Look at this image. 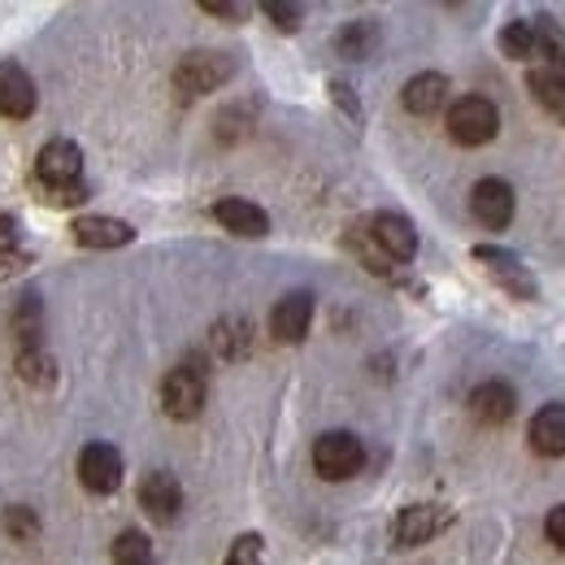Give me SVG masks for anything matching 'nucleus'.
<instances>
[{"label": "nucleus", "mask_w": 565, "mask_h": 565, "mask_svg": "<svg viewBox=\"0 0 565 565\" xmlns=\"http://www.w3.org/2000/svg\"><path fill=\"white\" fill-rule=\"evenodd\" d=\"M500 131V109H495L488 96H461L452 100L448 109V136L466 148H483L495 140Z\"/></svg>", "instance_id": "f257e3e1"}, {"label": "nucleus", "mask_w": 565, "mask_h": 565, "mask_svg": "<svg viewBox=\"0 0 565 565\" xmlns=\"http://www.w3.org/2000/svg\"><path fill=\"white\" fill-rule=\"evenodd\" d=\"M205 396H210V383H205V370H196V365H179V370H170L166 383H161V405H166V414H170L174 423L201 418Z\"/></svg>", "instance_id": "f03ea898"}, {"label": "nucleus", "mask_w": 565, "mask_h": 565, "mask_svg": "<svg viewBox=\"0 0 565 565\" xmlns=\"http://www.w3.org/2000/svg\"><path fill=\"white\" fill-rule=\"evenodd\" d=\"M361 466H365V448H361V439H356L353 430H327V435H318V444H313V470L322 479H331V483L353 479Z\"/></svg>", "instance_id": "7ed1b4c3"}, {"label": "nucleus", "mask_w": 565, "mask_h": 565, "mask_svg": "<svg viewBox=\"0 0 565 565\" xmlns=\"http://www.w3.org/2000/svg\"><path fill=\"white\" fill-rule=\"evenodd\" d=\"M235 74V62L226 53H213V49H196L188 53L179 66H174V87L183 96H205V92H217L222 83H231Z\"/></svg>", "instance_id": "20e7f679"}, {"label": "nucleus", "mask_w": 565, "mask_h": 565, "mask_svg": "<svg viewBox=\"0 0 565 565\" xmlns=\"http://www.w3.org/2000/svg\"><path fill=\"white\" fill-rule=\"evenodd\" d=\"M78 483L96 495L118 492V488H122V452H118L114 444H105V439L87 444V448L78 452Z\"/></svg>", "instance_id": "39448f33"}, {"label": "nucleus", "mask_w": 565, "mask_h": 565, "mask_svg": "<svg viewBox=\"0 0 565 565\" xmlns=\"http://www.w3.org/2000/svg\"><path fill=\"white\" fill-rule=\"evenodd\" d=\"M365 235H370V244H374L387 262H414V257H418V231H414V222L401 217V213H374V217L365 222Z\"/></svg>", "instance_id": "423d86ee"}, {"label": "nucleus", "mask_w": 565, "mask_h": 565, "mask_svg": "<svg viewBox=\"0 0 565 565\" xmlns=\"http://www.w3.org/2000/svg\"><path fill=\"white\" fill-rule=\"evenodd\" d=\"M35 174L49 192H62V188H78L83 183V152L74 140H49L35 157Z\"/></svg>", "instance_id": "0eeeda50"}, {"label": "nucleus", "mask_w": 565, "mask_h": 565, "mask_svg": "<svg viewBox=\"0 0 565 565\" xmlns=\"http://www.w3.org/2000/svg\"><path fill=\"white\" fill-rule=\"evenodd\" d=\"M475 262L492 275L509 296H518V300H535L540 296V287L531 279V270L522 266V257L518 253H509V248H495V244H479L475 248Z\"/></svg>", "instance_id": "6e6552de"}, {"label": "nucleus", "mask_w": 565, "mask_h": 565, "mask_svg": "<svg viewBox=\"0 0 565 565\" xmlns=\"http://www.w3.org/2000/svg\"><path fill=\"white\" fill-rule=\"evenodd\" d=\"M448 526H452V509H448V504H409V509L396 513L392 535H396L401 548H418V544L435 540V535L448 531Z\"/></svg>", "instance_id": "1a4fd4ad"}, {"label": "nucleus", "mask_w": 565, "mask_h": 565, "mask_svg": "<svg viewBox=\"0 0 565 565\" xmlns=\"http://www.w3.org/2000/svg\"><path fill=\"white\" fill-rule=\"evenodd\" d=\"M313 322V296L309 291H287L279 305L270 309V335L279 344H300Z\"/></svg>", "instance_id": "9d476101"}, {"label": "nucleus", "mask_w": 565, "mask_h": 565, "mask_svg": "<svg viewBox=\"0 0 565 565\" xmlns=\"http://www.w3.org/2000/svg\"><path fill=\"white\" fill-rule=\"evenodd\" d=\"M470 210L488 231H504L513 222V188L504 179H479L470 192Z\"/></svg>", "instance_id": "9b49d317"}, {"label": "nucleus", "mask_w": 565, "mask_h": 565, "mask_svg": "<svg viewBox=\"0 0 565 565\" xmlns=\"http://www.w3.org/2000/svg\"><path fill=\"white\" fill-rule=\"evenodd\" d=\"M140 504L148 518H157V522H174L179 509H183V488H179V479H174L170 470H152V475H143Z\"/></svg>", "instance_id": "f8f14e48"}, {"label": "nucleus", "mask_w": 565, "mask_h": 565, "mask_svg": "<svg viewBox=\"0 0 565 565\" xmlns=\"http://www.w3.org/2000/svg\"><path fill=\"white\" fill-rule=\"evenodd\" d=\"M74 239L83 248H127L136 239V226L122 222V217H105V213H87L71 226Z\"/></svg>", "instance_id": "ddd939ff"}, {"label": "nucleus", "mask_w": 565, "mask_h": 565, "mask_svg": "<svg viewBox=\"0 0 565 565\" xmlns=\"http://www.w3.org/2000/svg\"><path fill=\"white\" fill-rule=\"evenodd\" d=\"M213 217H217V226H226L231 235H244V239H262L270 231V213L262 205H253V201H239V196L217 201Z\"/></svg>", "instance_id": "4468645a"}, {"label": "nucleus", "mask_w": 565, "mask_h": 565, "mask_svg": "<svg viewBox=\"0 0 565 565\" xmlns=\"http://www.w3.org/2000/svg\"><path fill=\"white\" fill-rule=\"evenodd\" d=\"M0 114L4 118H31L35 114V78L18 62L0 66Z\"/></svg>", "instance_id": "2eb2a0df"}, {"label": "nucleus", "mask_w": 565, "mask_h": 565, "mask_svg": "<svg viewBox=\"0 0 565 565\" xmlns=\"http://www.w3.org/2000/svg\"><path fill=\"white\" fill-rule=\"evenodd\" d=\"M448 74L439 71H423L414 74L409 83H405V92H401V100H405V109L409 114H418V118H430V114H439L444 105H448Z\"/></svg>", "instance_id": "dca6fc26"}, {"label": "nucleus", "mask_w": 565, "mask_h": 565, "mask_svg": "<svg viewBox=\"0 0 565 565\" xmlns=\"http://www.w3.org/2000/svg\"><path fill=\"white\" fill-rule=\"evenodd\" d=\"M513 409H518V396H513V387H509V383H500V379L479 383V387L470 392V414H475L479 423H488V426L509 423V418H513Z\"/></svg>", "instance_id": "f3484780"}, {"label": "nucleus", "mask_w": 565, "mask_h": 565, "mask_svg": "<svg viewBox=\"0 0 565 565\" xmlns=\"http://www.w3.org/2000/svg\"><path fill=\"white\" fill-rule=\"evenodd\" d=\"M526 439H531V448L540 457H565V405H544L531 418Z\"/></svg>", "instance_id": "a211bd4d"}, {"label": "nucleus", "mask_w": 565, "mask_h": 565, "mask_svg": "<svg viewBox=\"0 0 565 565\" xmlns=\"http://www.w3.org/2000/svg\"><path fill=\"white\" fill-rule=\"evenodd\" d=\"M9 327H13V340L22 349H44V305H40V296H22Z\"/></svg>", "instance_id": "6ab92c4d"}, {"label": "nucleus", "mask_w": 565, "mask_h": 565, "mask_svg": "<svg viewBox=\"0 0 565 565\" xmlns=\"http://www.w3.org/2000/svg\"><path fill=\"white\" fill-rule=\"evenodd\" d=\"M335 49H340V57H349V62L370 57V53L379 49V22H374V18H356V22H349V26L335 35Z\"/></svg>", "instance_id": "aec40b11"}, {"label": "nucleus", "mask_w": 565, "mask_h": 565, "mask_svg": "<svg viewBox=\"0 0 565 565\" xmlns=\"http://www.w3.org/2000/svg\"><path fill=\"white\" fill-rule=\"evenodd\" d=\"M500 53H504V57H513V62H531V57H540L535 26H531V22H522V18L504 22V31H500Z\"/></svg>", "instance_id": "412c9836"}, {"label": "nucleus", "mask_w": 565, "mask_h": 565, "mask_svg": "<svg viewBox=\"0 0 565 565\" xmlns=\"http://www.w3.org/2000/svg\"><path fill=\"white\" fill-rule=\"evenodd\" d=\"M18 379L31 387H53L57 383V361L44 349H18Z\"/></svg>", "instance_id": "4be33fe9"}, {"label": "nucleus", "mask_w": 565, "mask_h": 565, "mask_svg": "<svg viewBox=\"0 0 565 565\" xmlns=\"http://www.w3.org/2000/svg\"><path fill=\"white\" fill-rule=\"evenodd\" d=\"M526 83H531L535 100H540V105H544L553 118H562V122H565V87H562V78L548 71V66H535Z\"/></svg>", "instance_id": "5701e85b"}, {"label": "nucleus", "mask_w": 565, "mask_h": 565, "mask_svg": "<svg viewBox=\"0 0 565 565\" xmlns=\"http://www.w3.org/2000/svg\"><path fill=\"white\" fill-rule=\"evenodd\" d=\"M152 540L143 531H122L114 540V565H152Z\"/></svg>", "instance_id": "b1692460"}, {"label": "nucleus", "mask_w": 565, "mask_h": 565, "mask_svg": "<svg viewBox=\"0 0 565 565\" xmlns=\"http://www.w3.org/2000/svg\"><path fill=\"white\" fill-rule=\"evenodd\" d=\"M0 522H4V531H9L18 544H26V540H35V535H40V518H35V509H31V504H9Z\"/></svg>", "instance_id": "393cba45"}, {"label": "nucleus", "mask_w": 565, "mask_h": 565, "mask_svg": "<svg viewBox=\"0 0 565 565\" xmlns=\"http://www.w3.org/2000/svg\"><path fill=\"white\" fill-rule=\"evenodd\" d=\"M226 565H266V540L262 535H239L235 544H231V553H226Z\"/></svg>", "instance_id": "a878e982"}, {"label": "nucleus", "mask_w": 565, "mask_h": 565, "mask_svg": "<svg viewBox=\"0 0 565 565\" xmlns=\"http://www.w3.org/2000/svg\"><path fill=\"white\" fill-rule=\"evenodd\" d=\"M262 9H266V18H270L275 26H282V31H296L300 18H305V9H300V4H287V0H266Z\"/></svg>", "instance_id": "bb28decb"}, {"label": "nucleus", "mask_w": 565, "mask_h": 565, "mask_svg": "<svg viewBox=\"0 0 565 565\" xmlns=\"http://www.w3.org/2000/svg\"><path fill=\"white\" fill-rule=\"evenodd\" d=\"M201 9L213 18H226V22H244L248 18V4H235V0H201Z\"/></svg>", "instance_id": "cd10ccee"}, {"label": "nucleus", "mask_w": 565, "mask_h": 565, "mask_svg": "<svg viewBox=\"0 0 565 565\" xmlns=\"http://www.w3.org/2000/svg\"><path fill=\"white\" fill-rule=\"evenodd\" d=\"M331 96H335V105H340L349 118H361V105H356V96H353V87H349V83L331 78Z\"/></svg>", "instance_id": "c85d7f7f"}, {"label": "nucleus", "mask_w": 565, "mask_h": 565, "mask_svg": "<svg viewBox=\"0 0 565 565\" xmlns=\"http://www.w3.org/2000/svg\"><path fill=\"white\" fill-rule=\"evenodd\" d=\"M18 244V217L13 213H0V257H9Z\"/></svg>", "instance_id": "c756f323"}, {"label": "nucleus", "mask_w": 565, "mask_h": 565, "mask_svg": "<svg viewBox=\"0 0 565 565\" xmlns=\"http://www.w3.org/2000/svg\"><path fill=\"white\" fill-rule=\"evenodd\" d=\"M544 531H548V540H553L557 548H565V504H557V509L544 518Z\"/></svg>", "instance_id": "7c9ffc66"}, {"label": "nucleus", "mask_w": 565, "mask_h": 565, "mask_svg": "<svg viewBox=\"0 0 565 565\" xmlns=\"http://www.w3.org/2000/svg\"><path fill=\"white\" fill-rule=\"evenodd\" d=\"M78 201H87V188L78 183V188H62V192H49V205H78Z\"/></svg>", "instance_id": "2f4dec72"}, {"label": "nucleus", "mask_w": 565, "mask_h": 565, "mask_svg": "<svg viewBox=\"0 0 565 565\" xmlns=\"http://www.w3.org/2000/svg\"><path fill=\"white\" fill-rule=\"evenodd\" d=\"M548 71L557 74V78H562V87H565V62H553V66H548Z\"/></svg>", "instance_id": "473e14b6"}]
</instances>
